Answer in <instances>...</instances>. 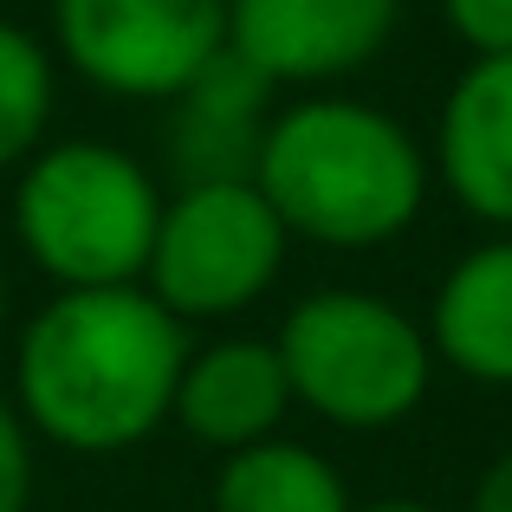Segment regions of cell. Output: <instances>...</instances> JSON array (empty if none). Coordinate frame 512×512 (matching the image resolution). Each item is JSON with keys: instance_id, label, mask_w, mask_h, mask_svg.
Returning <instances> with one entry per match:
<instances>
[{"instance_id": "cell-14", "label": "cell", "mask_w": 512, "mask_h": 512, "mask_svg": "<svg viewBox=\"0 0 512 512\" xmlns=\"http://www.w3.org/2000/svg\"><path fill=\"white\" fill-rule=\"evenodd\" d=\"M441 20L474 59L512 52V0H441Z\"/></svg>"}, {"instance_id": "cell-3", "label": "cell", "mask_w": 512, "mask_h": 512, "mask_svg": "<svg viewBox=\"0 0 512 512\" xmlns=\"http://www.w3.org/2000/svg\"><path fill=\"white\" fill-rule=\"evenodd\" d=\"M156 214L163 195L150 169L130 150L91 137L33 150L13 188V234L39 273L59 279V292L143 286Z\"/></svg>"}, {"instance_id": "cell-16", "label": "cell", "mask_w": 512, "mask_h": 512, "mask_svg": "<svg viewBox=\"0 0 512 512\" xmlns=\"http://www.w3.org/2000/svg\"><path fill=\"white\" fill-rule=\"evenodd\" d=\"M467 512H512V448L487 467V474H480L474 506H467Z\"/></svg>"}, {"instance_id": "cell-2", "label": "cell", "mask_w": 512, "mask_h": 512, "mask_svg": "<svg viewBox=\"0 0 512 512\" xmlns=\"http://www.w3.org/2000/svg\"><path fill=\"white\" fill-rule=\"evenodd\" d=\"M253 188L286 234L363 253L415 227L428 201V156L376 104L305 98L273 111L253 156Z\"/></svg>"}, {"instance_id": "cell-5", "label": "cell", "mask_w": 512, "mask_h": 512, "mask_svg": "<svg viewBox=\"0 0 512 512\" xmlns=\"http://www.w3.org/2000/svg\"><path fill=\"white\" fill-rule=\"evenodd\" d=\"M292 234L253 182H182V195L163 201L143 279L150 299L169 318H234L286 266Z\"/></svg>"}, {"instance_id": "cell-6", "label": "cell", "mask_w": 512, "mask_h": 512, "mask_svg": "<svg viewBox=\"0 0 512 512\" xmlns=\"http://www.w3.org/2000/svg\"><path fill=\"white\" fill-rule=\"evenodd\" d=\"M52 39L111 98H175L227 46V0H52Z\"/></svg>"}, {"instance_id": "cell-17", "label": "cell", "mask_w": 512, "mask_h": 512, "mask_svg": "<svg viewBox=\"0 0 512 512\" xmlns=\"http://www.w3.org/2000/svg\"><path fill=\"white\" fill-rule=\"evenodd\" d=\"M350 512H435V506H422V500H376V506H350Z\"/></svg>"}, {"instance_id": "cell-7", "label": "cell", "mask_w": 512, "mask_h": 512, "mask_svg": "<svg viewBox=\"0 0 512 512\" xmlns=\"http://www.w3.org/2000/svg\"><path fill=\"white\" fill-rule=\"evenodd\" d=\"M402 0H227V52L266 85H331L389 46Z\"/></svg>"}, {"instance_id": "cell-11", "label": "cell", "mask_w": 512, "mask_h": 512, "mask_svg": "<svg viewBox=\"0 0 512 512\" xmlns=\"http://www.w3.org/2000/svg\"><path fill=\"white\" fill-rule=\"evenodd\" d=\"M428 350L487 389H512V234L461 253L428 305Z\"/></svg>"}, {"instance_id": "cell-4", "label": "cell", "mask_w": 512, "mask_h": 512, "mask_svg": "<svg viewBox=\"0 0 512 512\" xmlns=\"http://www.w3.org/2000/svg\"><path fill=\"white\" fill-rule=\"evenodd\" d=\"M273 350L292 402H305L338 428H357V435H376V428H396L402 415H415L428 396V376H435L428 331L383 292L357 286L299 299Z\"/></svg>"}, {"instance_id": "cell-9", "label": "cell", "mask_w": 512, "mask_h": 512, "mask_svg": "<svg viewBox=\"0 0 512 512\" xmlns=\"http://www.w3.org/2000/svg\"><path fill=\"white\" fill-rule=\"evenodd\" d=\"M286 409H292V389H286V370H279V350L266 338H221L208 350H188L182 383H175V402H169V415L188 428V441L221 454L273 441Z\"/></svg>"}, {"instance_id": "cell-15", "label": "cell", "mask_w": 512, "mask_h": 512, "mask_svg": "<svg viewBox=\"0 0 512 512\" xmlns=\"http://www.w3.org/2000/svg\"><path fill=\"white\" fill-rule=\"evenodd\" d=\"M26 500H33V435L0 396V512H26Z\"/></svg>"}, {"instance_id": "cell-13", "label": "cell", "mask_w": 512, "mask_h": 512, "mask_svg": "<svg viewBox=\"0 0 512 512\" xmlns=\"http://www.w3.org/2000/svg\"><path fill=\"white\" fill-rule=\"evenodd\" d=\"M52 124V52L26 26L0 20V169L26 163Z\"/></svg>"}, {"instance_id": "cell-12", "label": "cell", "mask_w": 512, "mask_h": 512, "mask_svg": "<svg viewBox=\"0 0 512 512\" xmlns=\"http://www.w3.org/2000/svg\"><path fill=\"white\" fill-rule=\"evenodd\" d=\"M214 512H350L344 474L305 441H253L214 474Z\"/></svg>"}, {"instance_id": "cell-10", "label": "cell", "mask_w": 512, "mask_h": 512, "mask_svg": "<svg viewBox=\"0 0 512 512\" xmlns=\"http://www.w3.org/2000/svg\"><path fill=\"white\" fill-rule=\"evenodd\" d=\"M169 104V156L182 182H253V156L273 124V85L247 59L221 46Z\"/></svg>"}, {"instance_id": "cell-8", "label": "cell", "mask_w": 512, "mask_h": 512, "mask_svg": "<svg viewBox=\"0 0 512 512\" xmlns=\"http://www.w3.org/2000/svg\"><path fill=\"white\" fill-rule=\"evenodd\" d=\"M435 169L474 221L512 234V52L454 78L435 130Z\"/></svg>"}, {"instance_id": "cell-18", "label": "cell", "mask_w": 512, "mask_h": 512, "mask_svg": "<svg viewBox=\"0 0 512 512\" xmlns=\"http://www.w3.org/2000/svg\"><path fill=\"white\" fill-rule=\"evenodd\" d=\"M0 331H7V279H0Z\"/></svg>"}, {"instance_id": "cell-1", "label": "cell", "mask_w": 512, "mask_h": 512, "mask_svg": "<svg viewBox=\"0 0 512 512\" xmlns=\"http://www.w3.org/2000/svg\"><path fill=\"white\" fill-rule=\"evenodd\" d=\"M188 331L143 286H78L46 299L13 350L26 435L72 454H124L169 422Z\"/></svg>"}]
</instances>
